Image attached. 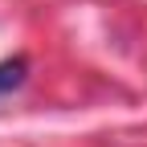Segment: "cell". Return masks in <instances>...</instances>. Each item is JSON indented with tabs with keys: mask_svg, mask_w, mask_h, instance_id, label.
Instances as JSON below:
<instances>
[{
	"mask_svg": "<svg viewBox=\"0 0 147 147\" xmlns=\"http://www.w3.org/2000/svg\"><path fill=\"white\" fill-rule=\"evenodd\" d=\"M25 69H29V61H25V57L0 61V94H8V90H16V86L25 82Z\"/></svg>",
	"mask_w": 147,
	"mask_h": 147,
	"instance_id": "cell-1",
	"label": "cell"
}]
</instances>
